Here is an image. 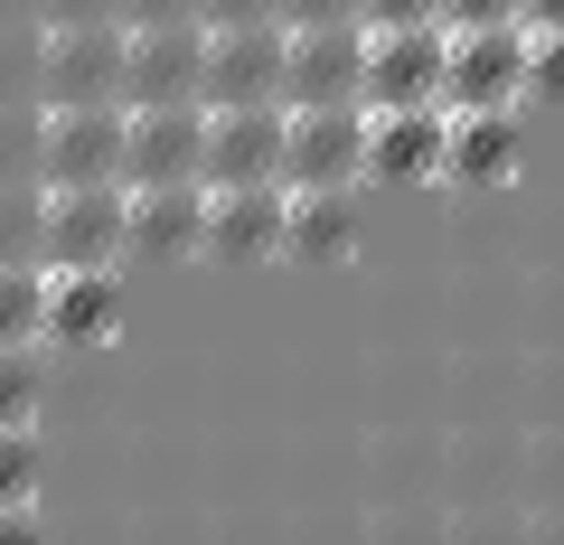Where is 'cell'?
<instances>
[{
	"mask_svg": "<svg viewBox=\"0 0 564 545\" xmlns=\"http://www.w3.org/2000/svg\"><path fill=\"white\" fill-rule=\"evenodd\" d=\"M443 103H367V170L377 179H433L443 170Z\"/></svg>",
	"mask_w": 564,
	"mask_h": 545,
	"instance_id": "9a60e30c",
	"label": "cell"
},
{
	"mask_svg": "<svg viewBox=\"0 0 564 545\" xmlns=\"http://www.w3.org/2000/svg\"><path fill=\"white\" fill-rule=\"evenodd\" d=\"M122 20H198V0H122Z\"/></svg>",
	"mask_w": 564,
	"mask_h": 545,
	"instance_id": "f546056e",
	"label": "cell"
},
{
	"mask_svg": "<svg viewBox=\"0 0 564 545\" xmlns=\"http://www.w3.org/2000/svg\"><path fill=\"white\" fill-rule=\"evenodd\" d=\"M39 414V367L29 348H0V424H29Z\"/></svg>",
	"mask_w": 564,
	"mask_h": 545,
	"instance_id": "7402d4cb",
	"label": "cell"
},
{
	"mask_svg": "<svg viewBox=\"0 0 564 545\" xmlns=\"http://www.w3.org/2000/svg\"><path fill=\"white\" fill-rule=\"evenodd\" d=\"M367 170V103H282V179L348 188Z\"/></svg>",
	"mask_w": 564,
	"mask_h": 545,
	"instance_id": "277c9868",
	"label": "cell"
},
{
	"mask_svg": "<svg viewBox=\"0 0 564 545\" xmlns=\"http://www.w3.org/2000/svg\"><path fill=\"white\" fill-rule=\"evenodd\" d=\"M282 103H358V20L282 29Z\"/></svg>",
	"mask_w": 564,
	"mask_h": 545,
	"instance_id": "8fae6325",
	"label": "cell"
},
{
	"mask_svg": "<svg viewBox=\"0 0 564 545\" xmlns=\"http://www.w3.org/2000/svg\"><path fill=\"white\" fill-rule=\"evenodd\" d=\"M39 339H47L39 263H0V348H39Z\"/></svg>",
	"mask_w": 564,
	"mask_h": 545,
	"instance_id": "ac0fdd59",
	"label": "cell"
},
{
	"mask_svg": "<svg viewBox=\"0 0 564 545\" xmlns=\"http://www.w3.org/2000/svg\"><path fill=\"white\" fill-rule=\"evenodd\" d=\"M443 20H358V103H443Z\"/></svg>",
	"mask_w": 564,
	"mask_h": 545,
	"instance_id": "6da1fadb",
	"label": "cell"
},
{
	"mask_svg": "<svg viewBox=\"0 0 564 545\" xmlns=\"http://www.w3.org/2000/svg\"><path fill=\"white\" fill-rule=\"evenodd\" d=\"M564 20V0H527V29H555Z\"/></svg>",
	"mask_w": 564,
	"mask_h": 545,
	"instance_id": "4dcf8cb0",
	"label": "cell"
},
{
	"mask_svg": "<svg viewBox=\"0 0 564 545\" xmlns=\"http://www.w3.org/2000/svg\"><path fill=\"white\" fill-rule=\"evenodd\" d=\"M39 95L47 103H122V20H47Z\"/></svg>",
	"mask_w": 564,
	"mask_h": 545,
	"instance_id": "7a4b0ae2",
	"label": "cell"
},
{
	"mask_svg": "<svg viewBox=\"0 0 564 545\" xmlns=\"http://www.w3.org/2000/svg\"><path fill=\"white\" fill-rule=\"evenodd\" d=\"M207 179H282V103H207Z\"/></svg>",
	"mask_w": 564,
	"mask_h": 545,
	"instance_id": "5bb4252c",
	"label": "cell"
},
{
	"mask_svg": "<svg viewBox=\"0 0 564 545\" xmlns=\"http://www.w3.org/2000/svg\"><path fill=\"white\" fill-rule=\"evenodd\" d=\"M39 188H29V179L0 188V263H39Z\"/></svg>",
	"mask_w": 564,
	"mask_h": 545,
	"instance_id": "44dd1931",
	"label": "cell"
},
{
	"mask_svg": "<svg viewBox=\"0 0 564 545\" xmlns=\"http://www.w3.org/2000/svg\"><path fill=\"white\" fill-rule=\"evenodd\" d=\"M217 263L282 254V179H207V244Z\"/></svg>",
	"mask_w": 564,
	"mask_h": 545,
	"instance_id": "7c38bea8",
	"label": "cell"
},
{
	"mask_svg": "<svg viewBox=\"0 0 564 545\" xmlns=\"http://www.w3.org/2000/svg\"><path fill=\"white\" fill-rule=\"evenodd\" d=\"M207 244V179H122V254H198Z\"/></svg>",
	"mask_w": 564,
	"mask_h": 545,
	"instance_id": "30bf717a",
	"label": "cell"
},
{
	"mask_svg": "<svg viewBox=\"0 0 564 545\" xmlns=\"http://www.w3.org/2000/svg\"><path fill=\"white\" fill-rule=\"evenodd\" d=\"M443 103H518L527 95V20L443 29Z\"/></svg>",
	"mask_w": 564,
	"mask_h": 545,
	"instance_id": "ba28073f",
	"label": "cell"
},
{
	"mask_svg": "<svg viewBox=\"0 0 564 545\" xmlns=\"http://www.w3.org/2000/svg\"><path fill=\"white\" fill-rule=\"evenodd\" d=\"M292 20H358V0H282V29Z\"/></svg>",
	"mask_w": 564,
	"mask_h": 545,
	"instance_id": "f1b7e54d",
	"label": "cell"
},
{
	"mask_svg": "<svg viewBox=\"0 0 564 545\" xmlns=\"http://www.w3.org/2000/svg\"><path fill=\"white\" fill-rule=\"evenodd\" d=\"M122 179H207V103H122Z\"/></svg>",
	"mask_w": 564,
	"mask_h": 545,
	"instance_id": "8992f818",
	"label": "cell"
},
{
	"mask_svg": "<svg viewBox=\"0 0 564 545\" xmlns=\"http://www.w3.org/2000/svg\"><path fill=\"white\" fill-rule=\"evenodd\" d=\"M198 20L226 29V20H282V0H198Z\"/></svg>",
	"mask_w": 564,
	"mask_h": 545,
	"instance_id": "484cf974",
	"label": "cell"
},
{
	"mask_svg": "<svg viewBox=\"0 0 564 545\" xmlns=\"http://www.w3.org/2000/svg\"><path fill=\"white\" fill-rule=\"evenodd\" d=\"M122 254V179L39 188V263H113Z\"/></svg>",
	"mask_w": 564,
	"mask_h": 545,
	"instance_id": "5b68a950",
	"label": "cell"
},
{
	"mask_svg": "<svg viewBox=\"0 0 564 545\" xmlns=\"http://www.w3.org/2000/svg\"><path fill=\"white\" fill-rule=\"evenodd\" d=\"M20 179H39V113L10 95L0 103V188H20Z\"/></svg>",
	"mask_w": 564,
	"mask_h": 545,
	"instance_id": "ffe728a7",
	"label": "cell"
},
{
	"mask_svg": "<svg viewBox=\"0 0 564 545\" xmlns=\"http://www.w3.org/2000/svg\"><path fill=\"white\" fill-rule=\"evenodd\" d=\"M480 20H527V0H443V29H480Z\"/></svg>",
	"mask_w": 564,
	"mask_h": 545,
	"instance_id": "d4e9b609",
	"label": "cell"
},
{
	"mask_svg": "<svg viewBox=\"0 0 564 545\" xmlns=\"http://www.w3.org/2000/svg\"><path fill=\"white\" fill-rule=\"evenodd\" d=\"M443 170L452 179H508L518 161V113L508 103H443Z\"/></svg>",
	"mask_w": 564,
	"mask_h": 545,
	"instance_id": "2e32d148",
	"label": "cell"
},
{
	"mask_svg": "<svg viewBox=\"0 0 564 545\" xmlns=\"http://www.w3.org/2000/svg\"><path fill=\"white\" fill-rule=\"evenodd\" d=\"M39 179H122V103H47L39 113Z\"/></svg>",
	"mask_w": 564,
	"mask_h": 545,
	"instance_id": "52a82bcc",
	"label": "cell"
},
{
	"mask_svg": "<svg viewBox=\"0 0 564 545\" xmlns=\"http://www.w3.org/2000/svg\"><path fill=\"white\" fill-rule=\"evenodd\" d=\"M198 95L207 103H282V20H226V29H207Z\"/></svg>",
	"mask_w": 564,
	"mask_h": 545,
	"instance_id": "9c48e42d",
	"label": "cell"
},
{
	"mask_svg": "<svg viewBox=\"0 0 564 545\" xmlns=\"http://www.w3.org/2000/svg\"><path fill=\"white\" fill-rule=\"evenodd\" d=\"M348 188L321 179H282V254H348Z\"/></svg>",
	"mask_w": 564,
	"mask_h": 545,
	"instance_id": "e0dca14e",
	"label": "cell"
},
{
	"mask_svg": "<svg viewBox=\"0 0 564 545\" xmlns=\"http://www.w3.org/2000/svg\"><path fill=\"white\" fill-rule=\"evenodd\" d=\"M39 20H122V0H39Z\"/></svg>",
	"mask_w": 564,
	"mask_h": 545,
	"instance_id": "83f0119b",
	"label": "cell"
},
{
	"mask_svg": "<svg viewBox=\"0 0 564 545\" xmlns=\"http://www.w3.org/2000/svg\"><path fill=\"white\" fill-rule=\"evenodd\" d=\"M358 20H443V0H358Z\"/></svg>",
	"mask_w": 564,
	"mask_h": 545,
	"instance_id": "4316f807",
	"label": "cell"
},
{
	"mask_svg": "<svg viewBox=\"0 0 564 545\" xmlns=\"http://www.w3.org/2000/svg\"><path fill=\"white\" fill-rule=\"evenodd\" d=\"M20 85H39V47H29V39H10V29H0V103L20 95Z\"/></svg>",
	"mask_w": 564,
	"mask_h": 545,
	"instance_id": "cb8c5ba5",
	"label": "cell"
},
{
	"mask_svg": "<svg viewBox=\"0 0 564 545\" xmlns=\"http://www.w3.org/2000/svg\"><path fill=\"white\" fill-rule=\"evenodd\" d=\"M39 292H47V339L57 348H104L122 320V292L104 263H39Z\"/></svg>",
	"mask_w": 564,
	"mask_h": 545,
	"instance_id": "4fadbf2b",
	"label": "cell"
},
{
	"mask_svg": "<svg viewBox=\"0 0 564 545\" xmlns=\"http://www.w3.org/2000/svg\"><path fill=\"white\" fill-rule=\"evenodd\" d=\"M198 66H207V20H122V103H188Z\"/></svg>",
	"mask_w": 564,
	"mask_h": 545,
	"instance_id": "3957f363",
	"label": "cell"
},
{
	"mask_svg": "<svg viewBox=\"0 0 564 545\" xmlns=\"http://www.w3.org/2000/svg\"><path fill=\"white\" fill-rule=\"evenodd\" d=\"M527 95H564V20L527 29Z\"/></svg>",
	"mask_w": 564,
	"mask_h": 545,
	"instance_id": "603a6c76",
	"label": "cell"
},
{
	"mask_svg": "<svg viewBox=\"0 0 564 545\" xmlns=\"http://www.w3.org/2000/svg\"><path fill=\"white\" fill-rule=\"evenodd\" d=\"M29 489H39V443L29 424H0V526L29 517Z\"/></svg>",
	"mask_w": 564,
	"mask_h": 545,
	"instance_id": "d6986e66",
	"label": "cell"
}]
</instances>
